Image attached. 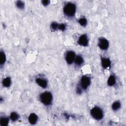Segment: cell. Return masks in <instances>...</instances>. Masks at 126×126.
I'll list each match as a JSON object with an SVG mask.
<instances>
[{
	"instance_id": "obj_1",
	"label": "cell",
	"mask_w": 126,
	"mask_h": 126,
	"mask_svg": "<svg viewBox=\"0 0 126 126\" xmlns=\"http://www.w3.org/2000/svg\"><path fill=\"white\" fill-rule=\"evenodd\" d=\"M91 78L87 75L82 76L79 81V86L76 89V93L78 94H81L83 90H86L91 85Z\"/></svg>"
},
{
	"instance_id": "obj_2",
	"label": "cell",
	"mask_w": 126,
	"mask_h": 126,
	"mask_svg": "<svg viewBox=\"0 0 126 126\" xmlns=\"http://www.w3.org/2000/svg\"><path fill=\"white\" fill-rule=\"evenodd\" d=\"M76 11V5L71 2H67L63 6V12L64 14L68 17H73L75 15Z\"/></svg>"
},
{
	"instance_id": "obj_3",
	"label": "cell",
	"mask_w": 126,
	"mask_h": 126,
	"mask_svg": "<svg viewBox=\"0 0 126 126\" xmlns=\"http://www.w3.org/2000/svg\"><path fill=\"white\" fill-rule=\"evenodd\" d=\"M40 101L45 106L50 105L53 101V95L50 92H44L41 93L39 96Z\"/></svg>"
},
{
	"instance_id": "obj_4",
	"label": "cell",
	"mask_w": 126,
	"mask_h": 126,
	"mask_svg": "<svg viewBox=\"0 0 126 126\" xmlns=\"http://www.w3.org/2000/svg\"><path fill=\"white\" fill-rule=\"evenodd\" d=\"M90 114L94 119L97 121L101 120L104 116L103 110L98 106L93 107L90 110Z\"/></svg>"
},
{
	"instance_id": "obj_5",
	"label": "cell",
	"mask_w": 126,
	"mask_h": 126,
	"mask_svg": "<svg viewBox=\"0 0 126 126\" xmlns=\"http://www.w3.org/2000/svg\"><path fill=\"white\" fill-rule=\"evenodd\" d=\"M76 54L75 52L72 50L67 51L65 54V60L66 63L68 64H71L74 63L75 58L76 57Z\"/></svg>"
},
{
	"instance_id": "obj_6",
	"label": "cell",
	"mask_w": 126,
	"mask_h": 126,
	"mask_svg": "<svg viewBox=\"0 0 126 126\" xmlns=\"http://www.w3.org/2000/svg\"><path fill=\"white\" fill-rule=\"evenodd\" d=\"M98 46L102 50H106L109 46L108 40L103 37H100L98 39Z\"/></svg>"
},
{
	"instance_id": "obj_7",
	"label": "cell",
	"mask_w": 126,
	"mask_h": 126,
	"mask_svg": "<svg viewBox=\"0 0 126 126\" xmlns=\"http://www.w3.org/2000/svg\"><path fill=\"white\" fill-rule=\"evenodd\" d=\"M89 38L86 34H83L81 35L77 40V43L83 47H87L89 44Z\"/></svg>"
},
{
	"instance_id": "obj_8",
	"label": "cell",
	"mask_w": 126,
	"mask_h": 126,
	"mask_svg": "<svg viewBox=\"0 0 126 126\" xmlns=\"http://www.w3.org/2000/svg\"><path fill=\"white\" fill-rule=\"evenodd\" d=\"M100 62L101 66L104 69H107L111 66V62L109 58L104 57H101Z\"/></svg>"
},
{
	"instance_id": "obj_9",
	"label": "cell",
	"mask_w": 126,
	"mask_h": 126,
	"mask_svg": "<svg viewBox=\"0 0 126 126\" xmlns=\"http://www.w3.org/2000/svg\"><path fill=\"white\" fill-rule=\"evenodd\" d=\"M36 83L40 87L45 89L48 85V82L46 79L42 77H37L35 79Z\"/></svg>"
},
{
	"instance_id": "obj_10",
	"label": "cell",
	"mask_w": 126,
	"mask_h": 126,
	"mask_svg": "<svg viewBox=\"0 0 126 126\" xmlns=\"http://www.w3.org/2000/svg\"><path fill=\"white\" fill-rule=\"evenodd\" d=\"M38 118V116L36 114L32 113L30 114L28 117V120L31 124L34 125L37 122Z\"/></svg>"
},
{
	"instance_id": "obj_11",
	"label": "cell",
	"mask_w": 126,
	"mask_h": 126,
	"mask_svg": "<svg viewBox=\"0 0 126 126\" xmlns=\"http://www.w3.org/2000/svg\"><path fill=\"white\" fill-rule=\"evenodd\" d=\"M74 63V64H75V65H76L77 66H81L84 63L83 57L81 55H80L76 56Z\"/></svg>"
},
{
	"instance_id": "obj_12",
	"label": "cell",
	"mask_w": 126,
	"mask_h": 126,
	"mask_svg": "<svg viewBox=\"0 0 126 126\" xmlns=\"http://www.w3.org/2000/svg\"><path fill=\"white\" fill-rule=\"evenodd\" d=\"M2 85L3 87L5 88H8L10 86L11 84V79L10 77H6L5 78H3L2 80Z\"/></svg>"
},
{
	"instance_id": "obj_13",
	"label": "cell",
	"mask_w": 126,
	"mask_h": 126,
	"mask_svg": "<svg viewBox=\"0 0 126 126\" xmlns=\"http://www.w3.org/2000/svg\"><path fill=\"white\" fill-rule=\"evenodd\" d=\"M116 83V79L115 75L112 74L109 76L107 80V85L110 87L114 86Z\"/></svg>"
},
{
	"instance_id": "obj_14",
	"label": "cell",
	"mask_w": 126,
	"mask_h": 126,
	"mask_svg": "<svg viewBox=\"0 0 126 126\" xmlns=\"http://www.w3.org/2000/svg\"><path fill=\"white\" fill-rule=\"evenodd\" d=\"M9 118L5 116H2L0 118V125L1 126H6L8 125L9 121Z\"/></svg>"
},
{
	"instance_id": "obj_15",
	"label": "cell",
	"mask_w": 126,
	"mask_h": 126,
	"mask_svg": "<svg viewBox=\"0 0 126 126\" xmlns=\"http://www.w3.org/2000/svg\"><path fill=\"white\" fill-rule=\"evenodd\" d=\"M6 60V55L4 51L2 50H0V66H2L4 65Z\"/></svg>"
},
{
	"instance_id": "obj_16",
	"label": "cell",
	"mask_w": 126,
	"mask_h": 126,
	"mask_svg": "<svg viewBox=\"0 0 126 126\" xmlns=\"http://www.w3.org/2000/svg\"><path fill=\"white\" fill-rule=\"evenodd\" d=\"M121 103L120 101H119V100H117V101H114L112 103V106H111L112 109L114 111H117V110H119L120 108H121Z\"/></svg>"
},
{
	"instance_id": "obj_17",
	"label": "cell",
	"mask_w": 126,
	"mask_h": 126,
	"mask_svg": "<svg viewBox=\"0 0 126 126\" xmlns=\"http://www.w3.org/2000/svg\"><path fill=\"white\" fill-rule=\"evenodd\" d=\"M9 118L12 122H16L19 119V115L17 112H12L10 114Z\"/></svg>"
},
{
	"instance_id": "obj_18",
	"label": "cell",
	"mask_w": 126,
	"mask_h": 126,
	"mask_svg": "<svg viewBox=\"0 0 126 126\" xmlns=\"http://www.w3.org/2000/svg\"><path fill=\"white\" fill-rule=\"evenodd\" d=\"M78 23L82 27H85L87 24V20L85 17H81L78 20Z\"/></svg>"
},
{
	"instance_id": "obj_19",
	"label": "cell",
	"mask_w": 126,
	"mask_h": 126,
	"mask_svg": "<svg viewBox=\"0 0 126 126\" xmlns=\"http://www.w3.org/2000/svg\"><path fill=\"white\" fill-rule=\"evenodd\" d=\"M16 7L19 9H23L25 7V3L21 0H18L15 3Z\"/></svg>"
},
{
	"instance_id": "obj_20",
	"label": "cell",
	"mask_w": 126,
	"mask_h": 126,
	"mask_svg": "<svg viewBox=\"0 0 126 126\" xmlns=\"http://www.w3.org/2000/svg\"><path fill=\"white\" fill-rule=\"evenodd\" d=\"M59 24L56 22H53L50 25V28L52 31H56L58 30H59Z\"/></svg>"
},
{
	"instance_id": "obj_21",
	"label": "cell",
	"mask_w": 126,
	"mask_h": 126,
	"mask_svg": "<svg viewBox=\"0 0 126 126\" xmlns=\"http://www.w3.org/2000/svg\"><path fill=\"white\" fill-rule=\"evenodd\" d=\"M66 29V26L64 24H59V30L60 31H62L63 32Z\"/></svg>"
},
{
	"instance_id": "obj_22",
	"label": "cell",
	"mask_w": 126,
	"mask_h": 126,
	"mask_svg": "<svg viewBox=\"0 0 126 126\" xmlns=\"http://www.w3.org/2000/svg\"><path fill=\"white\" fill-rule=\"evenodd\" d=\"M50 3V1L48 0H43L41 1V3L43 5L46 6L47 5H48Z\"/></svg>"
}]
</instances>
